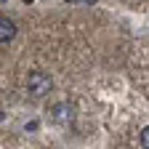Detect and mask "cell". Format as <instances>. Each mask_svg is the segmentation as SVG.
I'll list each match as a JSON object with an SVG mask.
<instances>
[{
    "label": "cell",
    "instance_id": "cell-1",
    "mask_svg": "<svg viewBox=\"0 0 149 149\" xmlns=\"http://www.w3.org/2000/svg\"><path fill=\"white\" fill-rule=\"evenodd\" d=\"M51 88H53V80H51L48 72H40V69L29 72V77H27V91L32 93L35 99H43L45 93H51Z\"/></svg>",
    "mask_w": 149,
    "mask_h": 149
},
{
    "label": "cell",
    "instance_id": "cell-2",
    "mask_svg": "<svg viewBox=\"0 0 149 149\" xmlns=\"http://www.w3.org/2000/svg\"><path fill=\"white\" fill-rule=\"evenodd\" d=\"M51 117H53V123L67 125V123H72V117H74V107L67 104V101H61V104H56V107L51 109Z\"/></svg>",
    "mask_w": 149,
    "mask_h": 149
},
{
    "label": "cell",
    "instance_id": "cell-3",
    "mask_svg": "<svg viewBox=\"0 0 149 149\" xmlns=\"http://www.w3.org/2000/svg\"><path fill=\"white\" fill-rule=\"evenodd\" d=\"M13 35H16V24L11 22V19L3 16V19H0V43H3V45L11 43V40H13Z\"/></svg>",
    "mask_w": 149,
    "mask_h": 149
},
{
    "label": "cell",
    "instance_id": "cell-4",
    "mask_svg": "<svg viewBox=\"0 0 149 149\" xmlns=\"http://www.w3.org/2000/svg\"><path fill=\"white\" fill-rule=\"evenodd\" d=\"M139 139H141V146H144V149H149V125L141 130V136H139Z\"/></svg>",
    "mask_w": 149,
    "mask_h": 149
}]
</instances>
